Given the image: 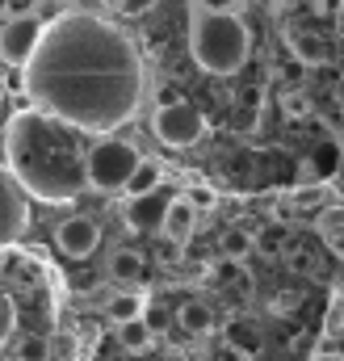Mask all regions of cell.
Returning <instances> with one entry per match:
<instances>
[{
	"label": "cell",
	"instance_id": "cell-1",
	"mask_svg": "<svg viewBox=\"0 0 344 361\" xmlns=\"http://www.w3.org/2000/svg\"><path fill=\"white\" fill-rule=\"evenodd\" d=\"M25 92L85 135H113L147 101V68L122 25L97 13H59L25 63Z\"/></svg>",
	"mask_w": 344,
	"mask_h": 361
},
{
	"label": "cell",
	"instance_id": "cell-2",
	"mask_svg": "<svg viewBox=\"0 0 344 361\" xmlns=\"http://www.w3.org/2000/svg\"><path fill=\"white\" fill-rule=\"evenodd\" d=\"M85 130L59 122L47 109H21L4 130V156L8 173L21 180L30 197L42 202H76L88 189V147L80 139Z\"/></svg>",
	"mask_w": 344,
	"mask_h": 361
},
{
	"label": "cell",
	"instance_id": "cell-3",
	"mask_svg": "<svg viewBox=\"0 0 344 361\" xmlns=\"http://www.w3.org/2000/svg\"><path fill=\"white\" fill-rule=\"evenodd\" d=\"M189 51H193L202 72L235 76L248 63V55H252V34L231 8H193Z\"/></svg>",
	"mask_w": 344,
	"mask_h": 361
},
{
	"label": "cell",
	"instance_id": "cell-4",
	"mask_svg": "<svg viewBox=\"0 0 344 361\" xmlns=\"http://www.w3.org/2000/svg\"><path fill=\"white\" fill-rule=\"evenodd\" d=\"M139 164H143V156H139V147H135L130 139L105 135V139H97V143L88 147V160H85L88 189H92V193H122Z\"/></svg>",
	"mask_w": 344,
	"mask_h": 361
},
{
	"label": "cell",
	"instance_id": "cell-5",
	"mask_svg": "<svg viewBox=\"0 0 344 361\" xmlns=\"http://www.w3.org/2000/svg\"><path fill=\"white\" fill-rule=\"evenodd\" d=\"M152 130L164 147H193L206 135V114L197 105H189L185 97H176L152 114Z\"/></svg>",
	"mask_w": 344,
	"mask_h": 361
},
{
	"label": "cell",
	"instance_id": "cell-6",
	"mask_svg": "<svg viewBox=\"0 0 344 361\" xmlns=\"http://www.w3.org/2000/svg\"><path fill=\"white\" fill-rule=\"evenodd\" d=\"M25 227H30V193L8 173V164H0V248H13L25 235Z\"/></svg>",
	"mask_w": 344,
	"mask_h": 361
},
{
	"label": "cell",
	"instance_id": "cell-7",
	"mask_svg": "<svg viewBox=\"0 0 344 361\" xmlns=\"http://www.w3.org/2000/svg\"><path fill=\"white\" fill-rule=\"evenodd\" d=\"M38 42H42V21H38L34 13L8 17V21L0 25V59H4L8 68H25V63L34 59Z\"/></svg>",
	"mask_w": 344,
	"mask_h": 361
},
{
	"label": "cell",
	"instance_id": "cell-8",
	"mask_svg": "<svg viewBox=\"0 0 344 361\" xmlns=\"http://www.w3.org/2000/svg\"><path fill=\"white\" fill-rule=\"evenodd\" d=\"M55 244H59V252L63 257H72V261H85L97 252V244H101V231H97V223L85 219V214H72V219H63L59 227H55Z\"/></svg>",
	"mask_w": 344,
	"mask_h": 361
},
{
	"label": "cell",
	"instance_id": "cell-9",
	"mask_svg": "<svg viewBox=\"0 0 344 361\" xmlns=\"http://www.w3.org/2000/svg\"><path fill=\"white\" fill-rule=\"evenodd\" d=\"M164 210H168V197H164L160 189L139 193V197H130V202H126V227H130V231H139V235H152V231H160V227H164Z\"/></svg>",
	"mask_w": 344,
	"mask_h": 361
},
{
	"label": "cell",
	"instance_id": "cell-10",
	"mask_svg": "<svg viewBox=\"0 0 344 361\" xmlns=\"http://www.w3.org/2000/svg\"><path fill=\"white\" fill-rule=\"evenodd\" d=\"M193 227H197V206H193L185 193L168 197V210H164V227H160V235H164L168 244H185V240L193 235Z\"/></svg>",
	"mask_w": 344,
	"mask_h": 361
},
{
	"label": "cell",
	"instance_id": "cell-11",
	"mask_svg": "<svg viewBox=\"0 0 344 361\" xmlns=\"http://www.w3.org/2000/svg\"><path fill=\"white\" fill-rule=\"evenodd\" d=\"M180 328L193 332V336H206V332H214V311L206 302H185L180 307Z\"/></svg>",
	"mask_w": 344,
	"mask_h": 361
},
{
	"label": "cell",
	"instance_id": "cell-12",
	"mask_svg": "<svg viewBox=\"0 0 344 361\" xmlns=\"http://www.w3.org/2000/svg\"><path fill=\"white\" fill-rule=\"evenodd\" d=\"M160 180H164V169L160 164H152V160H143L139 169H135V177L126 180V197H139V193H152V189H160Z\"/></svg>",
	"mask_w": 344,
	"mask_h": 361
},
{
	"label": "cell",
	"instance_id": "cell-13",
	"mask_svg": "<svg viewBox=\"0 0 344 361\" xmlns=\"http://www.w3.org/2000/svg\"><path fill=\"white\" fill-rule=\"evenodd\" d=\"M105 273H113L118 281H135V277L143 273V257H139L135 248H118V252L109 257V265H105Z\"/></svg>",
	"mask_w": 344,
	"mask_h": 361
},
{
	"label": "cell",
	"instance_id": "cell-14",
	"mask_svg": "<svg viewBox=\"0 0 344 361\" xmlns=\"http://www.w3.org/2000/svg\"><path fill=\"white\" fill-rule=\"evenodd\" d=\"M248 252H257V235H248V231H240V227L223 231V257H231V261H248Z\"/></svg>",
	"mask_w": 344,
	"mask_h": 361
},
{
	"label": "cell",
	"instance_id": "cell-15",
	"mask_svg": "<svg viewBox=\"0 0 344 361\" xmlns=\"http://www.w3.org/2000/svg\"><path fill=\"white\" fill-rule=\"evenodd\" d=\"M118 341H122L130 353L147 349V341H152V328H147V319L139 315V319H126V324H118Z\"/></svg>",
	"mask_w": 344,
	"mask_h": 361
},
{
	"label": "cell",
	"instance_id": "cell-16",
	"mask_svg": "<svg viewBox=\"0 0 344 361\" xmlns=\"http://www.w3.org/2000/svg\"><path fill=\"white\" fill-rule=\"evenodd\" d=\"M285 227H264L257 235V252L264 257V261H277V257H285Z\"/></svg>",
	"mask_w": 344,
	"mask_h": 361
},
{
	"label": "cell",
	"instance_id": "cell-17",
	"mask_svg": "<svg viewBox=\"0 0 344 361\" xmlns=\"http://www.w3.org/2000/svg\"><path fill=\"white\" fill-rule=\"evenodd\" d=\"M143 298L139 294H113V302H109V315H113V324H126V319H139L143 315Z\"/></svg>",
	"mask_w": 344,
	"mask_h": 361
},
{
	"label": "cell",
	"instance_id": "cell-18",
	"mask_svg": "<svg viewBox=\"0 0 344 361\" xmlns=\"http://www.w3.org/2000/svg\"><path fill=\"white\" fill-rule=\"evenodd\" d=\"M206 281H210L214 290H227L231 281H240V261H231V257H223V261H214V265L206 269Z\"/></svg>",
	"mask_w": 344,
	"mask_h": 361
},
{
	"label": "cell",
	"instance_id": "cell-19",
	"mask_svg": "<svg viewBox=\"0 0 344 361\" xmlns=\"http://www.w3.org/2000/svg\"><path fill=\"white\" fill-rule=\"evenodd\" d=\"M17 361H51V341L47 336H21L17 341Z\"/></svg>",
	"mask_w": 344,
	"mask_h": 361
},
{
	"label": "cell",
	"instance_id": "cell-20",
	"mask_svg": "<svg viewBox=\"0 0 344 361\" xmlns=\"http://www.w3.org/2000/svg\"><path fill=\"white\" fill-rule=\"evenodd\" d=\"M227 341H231L235 349H248V353H252V349H257V328L235 319V324H227Z\"/></svg>",
	"mask_w": 344,
	"mask_h": 361
},
{
	"label": "cell",
	"instance_id": "cell-21",
	"mask_svg": "<svg viewBox=\"0 0 344 361\" xmlns=\"http://www.w3.org/2000/svg\"><path fill=\"white\" fill-rule=\"evenodd\" d=\"M76 357H80V345H76V336H68V332L51 336V361H76Z\"/></svg>",
	"mask_w": 344,
	"mask_h": 361
},
{
	"label": "cell",
	"instance_id": "cell-22",
	"mask_svg": "<svg viewBox=\"0 0 344 361\" xmlns=\"http://www.w3.org/2000/svg\"><path fill=\"white\" fill-rule=\"evenodd\" d=\"M143 319H147L152 336H156V332H164V328H172V311L164 307V302H147V307H143Z\"/></svg>",
	"mask_w": 344,
	"mask_h": 361
},
{
	"label": "cell",
	"instance_id": "cell-23",
	"mask_svg": "<svg viewBox=\"0 0 344 361\" xmlns=\"http://www.w3.org/2000/svg\"><path fill=\"white\" fill-rule=\"evenodd\" d=\"M13 324H17V311H13V298L0 294V345L13 336Z\"/></svg>",
	"mask_w": 344,
	"mask_h": 361
},
{
	"label": "cell",
	"instance_id": "cell-24",
	"mask_svg": "<svg viewBox=\"0 0 344 361\" xmlns=\"http://www.w3.org/2000/svg\"><path fill=\"white\" fill-rule=\"evenodd\" d=\"M156 4H160V0H122V4H118V13H122V17H143V13H147V8H156Z\"/></svg>",
	"mask_w": 344,
	"mask_h": 361
},
{
	"label": "cell",
	"instance_id": "cell-25",
	"mask_svg": "<svg viewBox=\"0 0 344 361\" xmlns=\"http://www.w3.org/2000/svg\"><path fill=\"white\" fill-rule=\"evenodd\" d=\"M185 197H189V202H193V206H197V210H202V206H214V193H210V189H206V185H193V189H189V193H185Z\"/></svg>",
	"mask_w": 344,
	"mask_h": 361
},
{
	"label": "cell",
	"instance_id": "cell-26",
	"mask_svg": "<svg viewBox=\"0 0 344 361\" xmlns=\"http://www.w3.org/2000/svg\"><path fill=\"white\" fill-rule=\"evenodd\" d=\"M294 302H298L294 294H277V298H273V315H281V311H294Z\"/></svg>",
	"mask_w": 344,
	"mask_h": 361
},
{
	"label": "cell",
	"instance_id": "cell-27",
	"mask_svg": "<svg viewBox=\"0 0 344 361\" xmlns=\"http://www.w3.org/2000/svg\"><path fill=\"white\" fill-rule=\"evenodd\" d=\"M72 290H92L97 286V277H88V273H72V281H68Z\"/></svg>",
	"mask_w": 344,
	"mask_h": 361
},
{
	"label": "cell",
	"instance_id": "cell-28",
	"mask_svg": "<svg viewBox=\"0 0 344 361\" xmlns=\"http://www.w3.org/2000/svg\"><path fill=\"white\" fill-rule=\"evenodd\" d=\"M285 109H290V114L298 118V114H307V101H302V97L294 92V97H285Z\"/></svg>",
	"mask_w": 344,
	"mask_h": 361
},
{
	"label": "cell",
	"instance_id": "cell-29",
	"mask_svg": "<svg viewBox=\"0 0 344 361\" xmlns=\"http://www.w3.org/2000/svg\"><path fill=\"white\" fill-rule=\"evenodd\" d=\"M315 361H344V357H340V353H319Z\"/></svg>",
	"mask_w": 344,
	"mask_h": 361
},
{
	"label": "cell",
	"instance_id": "cell-30",
	"mask_svg": "<svg viewBox=\"0 0 344 361\" xmlns=\"http://www.w3.org/2000/svg\"><path fill=\"white\" fill-rule=\"evenodd\" d=\"M97 4H105V8H118V4H122V0H97Z\"/></svg>",
	"mask_w": 344,
	"mask_h": 361
},
{
	"label": "cell",
	"instance_id": "cell-31",
	"mask_svg": "<svg viewBox=\"0 0 344 361\" xmlns=\"http://www.w3.org/2000/svg\"><path fill=\"white\" fill-rule=\"evenodd\" d=\"M340 177H344V156H340Z\"/></svg>",
	"mask_w": 344,
	"mask_h": 361
},
{
	"label": "cell",
	"instance_id": "cell-32",
	"mask_svg": "<svg viewBox=\"0 0 344 361\" xmlns=\"http://www.w3.org/2000/svg\"><path fill=\"white\" fill-rule=\"evenodd\" d=\"M13 361H17V357H13Z\"/></svg>",
	"mask_w": 344,
	"mask_h": 361
}]
</instances>
